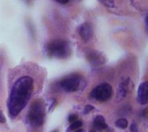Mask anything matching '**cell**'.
<instances>
[{
	"label": "cell",
	"mask_w": 148,
	"mask_h": 132,
	"mask_svg": "<svg viewBox=\"0 0 148 132\" xmlns=\"http://www.w3.org/2000/svg\"><path fill=\"white\" fill-rule=\"evenodd\" d=\"M34 89V80L29 76H23L19 78L10 92L8 110L11 118L16 117L22 110L26 106Z\"/></svg>",
	"instance_id": "cell-1"
},
{
	"label": "cell",
	"mask_w": 148,
	"mask_h": 132,
	"mask_svg": "<svg viewBox=\"0 0 148 132\" xmlns=\"http://www.w3.org/2000/svg\"><path fill=\"white\" fill-rule=\"evenodd\" d=\"M47 53L50 57L58 59H66L71 54V47L69 42L65 40H55L48 43Z\"/></svg>",
	"instance_id": "cell-2"
},
{
	"label": "cell",
	"mask_w": 148,
	"mask_h": 132,
	"mask_svg": "<svg viewBox=\"0 0 148 132\" xmlns=\"http://www.w3.org/2000/svg\"><path fill=\"white\" fill-rule=\"evenodd\" d=\"M45 117V110L43 104L38 100L35 101L28 113V120L32 126L37 127L43 124Z\"/></svg>",
	"instance_id": "cell-3"
},
{
	"label": "cell",
	"mask_w": 148,
	"mask_h": 132,
	"mask_svg": "<svg viewBox=\"0 0 148 132\" xmlns=\"http://www.w3.org/2000/svg\"><path fill=\"white\" fill-rule=\"evenodd\" d=\"M82 78L79 74H70L61 81V86L66 92H75L79 90Z\"/></svg>",
	"instance_id": "cell-4"
},
{
	"label": "cell",
	"mask_w": 148,
	"mask_h": 132,
	"mask_svg": "<svg viewBox=\"0 0 148 132\" xmlns=\"http://www.w3.org/2000/svg\"><path fill=\"white\" fill-rule=\"evenodd\" d=\"M112 93H113L112 86L108 83H104L96 86L91 92V97L95 98V99L99 101L104 102V101L108 100L111 98Z\"/></svg>",
	"instance_id": "cell-5"
},
{
	"label": "cell",
	"mask_w": 148,
	"mask_h": 132,
	"mask_svg": "<svg viewBox=\"0 0 148 132\" xmlns=\"http://www.w3.org/2000/svg\"><path fill=\"white\" fill-rule=\"evenodd\" d=\"M79 34L84 42H88L93 35L92 26L88 22H84L79 27Z\"/></svg>",
	"instance_id": "cell-6"
},
{
	"label": "cell",
	"mask_w": 148,
	"mask_h": 132,
	"mask_svg": "<svg viewBox=\"0 0 148 132\" xmlns=\"http://www.w3.org/2000/svg\"><path fill=\"white\" fill-rule=\"evenodd\" d=\"M148 101V83L147 81L141 83L138 90V102L146 105Z\"/></svg>",
	"instance_id": "cell-7"
},
{
	"label": "cell",
	"mask_w": 148,
	"mask_h": 132,
	"mask_svg": "<svg viewBox=\"0 0 148 132\" xmlns=\"http://www.w3.org/2000/svg\"><path fill=\"white\" fill-rule=\"evenodd\" d=\"M88 59L95 66H100V65H101V64H103L105 62L104 57L101 54L95 53V52L90 53L89 55L88 56Z\"/></svg>",
	"instance_id": "cell-8"
},
{
	"label": "cell",
	"mask_w": 148,
	"mask_h": 132,
	"mask_svg": "<svg viewBox=\"0 0 148 132\" xmlns=\"http://www.w3.org/2000/svg\"><path fill=\"white\" fill-rule=\"evenodd\" d=\"M127 83H128V81H123L120 84L119 88L117 90V100L118 101H121L127 96Z\"/></svg>",
	"instance_id": "cell-9"
},
{
	"label": "cell",
	"mask_w": 148,
	"mask_h": 132,
	"mask_svg": "<svg viewBox=\"0 0 148 132\" xmlns=\"http://www.w3.org/2000/svg\"><path fill=\"white\" fill-rule=\"evenodd\" d=\"M94 126L99 130V131H102V130H105V129H108V125L106 124V121H105V118L99 115L97 116L95 120H94Z\"/></svg>",
	"instance_id": "cell-10"
},
{
	"label": "cell",
	"mask_w": 148,
	"mask_h": 132,
	"mask_svg": "<svg viewBox=\"0 0 148 132\" xmlns=\"http://www.w3.org/2000/svg\"><path fill=\"white\" fill-rule=\"evenodd\" d=\"M82 125V122L81 120H76V121L71 123V125H70V126L69 127V129H68V132H70L71 131L79 129Z\"/></svg>",
	"instance_id": "cell-11"
},
{
	"label": "cell",
	"mask_w": 148,
	"mask_h": 132,
	"mask_svg": "<svg viewBox=\"0 0 148 132\" xmlns=\"http://www.w3.org/2000/svg\"><path fill=\"white\" fill-rule=\"evenodd\" d=\"M127 121L125 119V118H121L119 120L116 121L115 123V125L118 127V128H121V129H126L127 127Z\"/></svg>",
	"instance_id": "cell-12"
},
{
	"label": "cell",
	"mask_w": 148,
	"mask_h": 132,
	"mask_svg": "<svg viewBox=\"0 0 148 132\" xmlns=\"http://www.w3.org/2000/svg\"><path fill=\"white\" fill-rule=\"evenodd\" d=\"M95 108H94V106H92V105H86L85 106V108H84V113H86V114H88V113H89L90 112H92L93 110H94Z\"/></svg>",
	"instance_id": "cell-13"
},
{
	"label": "cell",
	"mask_w": 148,
	"mask_h": 132,
	"mask_svg": "<svg viewBox=\"0 0 148 132\" xmlns=\"http://www.w3.org/2000/svg\"><path fill=\"white\" fill-rule=\"evenodd\" d=\"M130 130H131V132H139L138 126H137V125H136V124H134V123L131 125Z\"/></svg>",
	"instance_id": "cell-14"
},
{
	"label": "cell",
	"mask_w": 148,
	"mask_h": 132,
	"mask_svg": "<svg viewBox=\"0 0 148 132\" xmlns=\"http://www.w3.org/2000/svg\"><path fill=\"white\" fill-rule=\"evenodd\" d=\"M77 120V116L76 115H70L69 117V123H73V122H75V121H76Z\"/></svg>",
	"instance_id": "cell-15"
},
{
	"label": "cell",
	"mask_w": 148,
	"mask_h": 132,
	"mask_svg": "<svg viewBox=\"0 0 148 132\" xmlns=\"http://www.w3.org/2000/svg\"><path fill=\"white\" fill-rule=\"evenodd\" d=\"M6 122V119H5V118H4V116H3V112L0 111V123H5Z\"/></svg>",
	"instance_id": "cell-16"
},
{
	"label": "cell",
	"mask_w": 148,
	"mask_h": 132,
	"mask_svg": "<svg viewBox=\"0 0 148 132\" xmlns=\"http://www.w3.org/2000/svg\"><path fill=\"white\" fill-rule=\"evenodd\" d=\"M76 132H85V131H84L83 130H82V129H80V130H78V131H76Z\"/></svg>",
	"instance_id": "cell-17"
},
{
	"label": "cell",
	"mask_w": 148,
	"mask_h": 132,
	"mask_svg": "<svg viewBox=\"0 0 148 132\" xmlns=\"http://www.w3.org/2000/svg\"><path fill=\"white\" fill-rule=\"evenodd\" d=\"M53 132H58L57 131H53Z\"/></svg>",
	"instance_id": "cell-18"
},
{
	"label": "cell",
	"mask_w": 148,
	"mask_h": 132,
	"mask_svg": "<svg viewBox=\"0 0 148 132\" xmlns=\"http://www.w3.org/2000/svg\"><path fill=\"white\" fill-rule=\"evenodd\" d=\"M90 132H95V131H90Z\"/></svg>",
	"instance_id": "cell-19"
}]
</instances>
